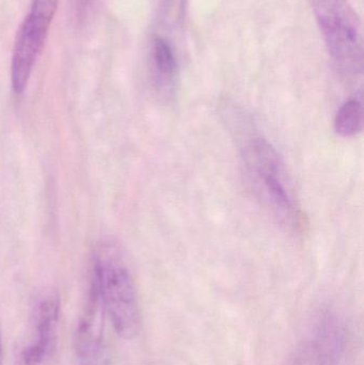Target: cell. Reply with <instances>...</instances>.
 Wrapping results in <instances>:
<instances>
[{
    "label": "cell",
    "instance_id": "obj_1",
    "mask_svg": "<svg viewBox=\"0 0 364 365\" xmlns=\"http://www.w3.org/2000/svg\"><path fill=\"white\" fill-rule=\"evenodd\" d=\"M239 145L241 168L254 197L280 225L301 233L307 221L279 152L256 130L241 135Z\"/></svg>",
    "mask_w": 364,
    "mask_h": 365
},
{
    "label": "cell",
    "instance_id": "obj_2",
    "mask_svg": "<svg viewBox=\"0 0 364 365\" xmlns=\"http://www.w3.org/2000/svg\"><path fill=\"white\" fill-rule=\"evenodd\" d=\"M92 278L98 283L111 323L120 338L132 340L141 330L138 295L123 253L117 245L105 242L98 247Z\"/></svg>",
    "mask_w": 364,
    "mask_h": 365
},
{
    "label": "cell",
    "instance_id": "obj_3",
    "mask_svg": "<svg viewBox=\"0 0 364 365\" xmlns=\"http://www.w3.org/2000/svg\"><path fill=\"white\" fill-rule=\"evenodd\" d=\"M312 11L327 51L343 76H359L363 70L361 21L348 0H311Z\"/></svg>",
    "mask_w": 364,
    "mask_h": 365
},
{
    "label": "cell",
    "instance_id": "obj_4",
    "mask_svg": "<svg viewBox=\"0 0 364 365\" xmlns=\"http://www.w3.org/2000/svg\"><path fill=\"white\" fill-rule=\"evenodd\" d=\"M59 0H32L29 13L17 30L11 62L13 91L23 93L44 46Z\"/></svg>",
    "mask_w": 364,
    "mask_h": 365
},
{
    "label": "cell",
    "instance_id": "obj_5",
    "mask_svg": "<svg viewBox=\"0 0 364 365\" xmlns=\"http://www.w3.org/2000/svg\"><path fill=\"white\" fill-rule=\"evenodd\" d=\"M60 302L56 294L43 296L34 307L29 342L14 358V365H49L57 345Z\"/></svg>",
    "mask_w": 364,
    "mask_h": 365
},
{
    "label": "cell",
    "instance_id": "obj_6",
    "mask_svg": "<svg viewBox=\"0 0 364 365\" xmlns=\"http://www.w3.org/2000/svg\"><path fill=\"white\" fill-rule=\"evenodd\" d=\"M345 328L337 315L325 313L290 365H339L345 349Z\"/></svg>",
    "mask_w": 364,
    "mask_h": 365
},
{
    "label": "cell",
    "instance_id": "obj_7",
    "mask_svg": "<svg viewBox=\"0 0 364 365\" xmlns=\"http://www.w3.org/2000/svg\"><path fill=\"white\" fill-rule=\"evenodd\" d=\"M105 307L98 283L92 278L91 289L85 310L77 327L76 353L79 357L93 355L104 351Z\"/></svg>",
    "mask_w": 364,
    "mask_h": 365
},
{
    "label": "cell",
    "instance_id": "obj_8",
    "mask_svg": "<svg viewBox=\"0 0 364 365\" xmlns=\"http://www.w3.org/2000/svg\"><path fill=\"white\" fill-rule=\"evenodd\" d=\"M151 63L158 89L165 94L171 93L175 90L179 62L175 46L165 36H154L151 45Z\"/></svg>",
    "mask_w": 364,
    "mask_h": 365
},
{
    "label": "cell",
    "instance_id": "obj_9",
    "mask_svg": "<svg viewBox=\"0 0 364 365\" xmlns=\"http://www.w3.org/2000/svg\"><path fill=\"white\" fill-rule=\"evenodd\" d=\"M333 128L339 136L353 138L363 128V102L361 92L348 98L340 107L333 120Z\"/></svg>",
    "mask_w": 364,
    "mask_h": 365
},
{
    "label": "cell",
    "instance_id": "obj_10",
    "mask_svg": "<svg viewBox=\"0 0 364 365\" xmlns=\"http://www.w3.org/2000/svg\"><path fill=\"white\" fill-rule=\"evenodd\" d=\"M107 357L104 351L93 355L79 358V365H106Z\"/></svg>",
    "mask_w": 364,
    "mask_h": 365
},
{
    "label": "cell",
    "instance_id": "obj_11",
    "mask_svg": "<svg viewBox=\"0 0 364 365\" xmlns=\"http://www.w3.org/2000/svg\"><path fill=\"white\" fill-rule=\"evenodd\" d=\"M96 0H78V4H77V10H78L79 14L81 13H85V11L91 10V6L95 4Z\"/></svg>",
    "mask_w": 364,
    "mask_h": 365
},
{
    "label": "cell",
    "instance_id": "obj_12",
    "mask_svg": "<svg viewBox=\"0 0 364 365\" xmlns=\"http://www.w3.org/2000/svg\"><path fill=\"white\" fill-rule=\"evenodd\" d=\"M0 365H2V343H1V336H0Z\"/></svg>",
    "mask_w": 364,
    "mask_h": 365
}]
</instances>
